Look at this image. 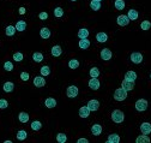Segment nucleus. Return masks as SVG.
Segmentation results:
<instances>
[{
	"label": "nucleus",
	"mask_w": 151,
	"mask_h": 143,
	"mask_svg": "<svg viewBox=\"0 0 151 143\" xmlns=\"http://www.w3.org/2000/svg\"><path fill=\"white\" fill-rule=\"evenodd\" d=\"M112 120L114 123H116V124H120V123H122L125 120V114H123V112L120 110H114L112 112Z\"/></svg>",
	"instance_id": "1"
},
{
	"label": "nucleus",
	"mask_w": 151,
	"mask_h": 143,
	"mask_svg": "<svg viewBox=\"0 0 151 143\" xmlns=\"http://www.w3.org/2000/svg\"><path fill=\"white\" fill-rule=\"evenodd\" d=\"M127 98V90L126 89H123V88H118L115 91H114V100L116 101H123V100H126Z\"/></svg>",
	"instance_id": "2"
},
{
	"label": "nucleus",
	"mask_w": 151,
	"mask_h": 143,
	"mask_svg": "<svg viewBox=\"0 0 151 143\" xmlns=\"http://www.w3.org/2000/svg\"><path fill=\"white\" fill-rule=\"evenodd\" d=\"M135 110L138 111V112H144V111H146L148 110V101L146 100H144V99H139L138 101L135 102Z\"/></svg>",
	"instance_id": "3"
},
{
	"label": "nucleus",
	"mask_w": 151,
	"mask_h": 143,
	"mask_svg": "<svg viewBox=\"0 0 151 143\" xmlns=\"http://www.w3.org/2000/svg\"><path fill=\"white\" fill-rule=\"evenodd\" d=\"M66 95H67V98H70V99L77 98V95H78V88L76 87V85H70V87L67 88V90H66Z\"/></svg>",
	"instance_id": "4"
},
{
	"label": "nucleus",
	"mask_w": 151,
	"mask_h": 143,
	"mask_svg": "<svg viewBox=\"0 0 151 143\" xmlns=\"http://www.w3.org/2000/svg\"><path fill=\"white\" fill-rule=\"evenodd\" d=\"M129 58H131V61L133 64H140L143 61V54L139 52H133Z\"/></svg>",
	"instance_id": "5"
},
{
	"label": "nucleus",
	"mask_w": 151,
	"mask_h": 143,
	"mask_svg": "<svg viewBox=\"0 0 151 143\" xmlns=\"http://www.w3.org/2000/svg\"><path fill=\"white\" fill-rule=\"evenodd\" d=\"M116 23H118L120 26H126L129 23V18L127 17V15H120L118 18H116Z\"/></svg>",
	"instance_id": "6"
},
{
	"label": "nucleus",
	"mask_w": 151,
	"mask_h": 143,
	"mask_svg": "<svg viewBox=\"0 0 151 143\" xmlns=\"http://www.w3.org/2000/svg\"><path fill=\"white\" fill-rule=\"evenodd\" d=\"M101 59L102 60H104V61H108V60H111L112 59V51L109 49V48H103L101 51Z\"/></svg>",
	"instance_id": "7"
},
{
	"label": "nucleus",
	"mask_w": 151,
	"mask_h": 143,
	"mask_svg": "<svg viewBox=\"0 0 151 143\" xmlns=\"http://www.w3.org/2000/svg\"><path fill=\"white\" fill-rule=\"evenodd\" d=\"M86 106L89 107V110L90 111L96 112V111H98V108H100V102H98V100H90L88 102Z\"/></svg>",
	"instance_id": "8"
},
{
	"label": "nucleus",
	"mask_w": 151,
	"mask_h": 143,
	"mask_svg": "<svg viewBox=\"0 0 151 143\" xmlns=\"http://www.w3.org/2000/svg\"><path fill=\"white\" fill-rule=\"evenodd\" d=\"M100 85H101V83H100V81L97 78H91L90 81H89V88L92 89V90H98Z\"/></svg>",
	"instance_id": "9"
},
{
	"label": "nucleus",
	"mask_w": 151,
	"mask_h": 143,
	"mask_svg": "<svg viewBox=\"0 0 151 143\" xmlns=\"http://www.w3.org/2000/svg\"><path fill=\"white\" fill-rule=\"evenodd\" d=\"M34 85L41 88V87H44L46 85V79L43 78V76H36L34 78Z\"/></svg>",
	"instance_id": "10"
},
{
	"label": "nucleus",
	"mask_w": 151,
	"mask_h": 143,
	"mask_svg": "<svg viewBox=\"0 0 151 143\" xmlns=\"http://www.w3.org/2000/svg\"><path fill=\"white\" fill-rule=\"evenodd\" d=\"M121 87L123 88V89H126L127 91L133 90V89H134V82L127 81V79H123V81H122V83H121Z\"/></svg>",
	"instance_id": "11"
},
{
	"label": "nucleus",
	"mask_w": 151,
	"mask_h": 143,
	"mask_svg": "<svg viewBox=\"0 0 151 143\" xmlns=\"http://www.w3.org/2000/svg\"><path fill=\"white\" fill-rule=\"evenodd\" d=\"M140 131L143 135H150L151 134V124L150 123H143L140 125Z\"/></svg>",
	"instance_id": "12"
},
{
	"label": "nucleus",
	"mask_w": 151,
	"mask_h": 143,
	"mask_svg": "<svg viewBox=\"0 0 151 143\" xmlns=\"http://www.w3.org/2000/svg\"><path fill=\"white\" fill-rule=\"evenodd\" d=\"M90 110H89L88 106H83L79 108V117L80 118H88L89 115H90Z\"/></svg>",
	"instance_id": "13"
},
{
	"label": "nucleus",
	"mask_w": 151,
	"mask_h": 143,
	"mask_svg": "<svg viewBox=\"0 0 151 143\" xmlns=\"http://www.w3.org/2000/svg\"><path fill=\"white\" fill-rule=\"evenodd\" d=\"M96 40H97V42H100V43H104V42L108 41V35L106 33L101 31V33H98L97 35H96Z\"/></svg>",
	"instance_id": "14"
},
{
	"label": "nucleus",
	"mask_w": 151,
	"mask_h": 143,
	"mask_svg": "<svg viewBox=\"0 0 151 143\" xmlns=\"http://www.w3.org/2000/svg\"><path fill=\"white\" fill-rule=\"evenodd\" d=\"M51 35H52V33H51V30L48 29V28H46V26H43L42 29L40 30V36L42 37V39H44V40H47V39H49L51 37Z\"/></svg>",
	"instance_id": "15"
},
{
	"label": "nucleus",
	"mask_w": 151,
	"mask_h": 143,
	"mask_svg": "<svg viewBox=\"0 0 151 143\" xmlns=\"http://www.w3.org/2000/svg\"><path fill=\"white\" fill-rule=\"evenodd\" d=\"M44 105L47 108H54L57 107V100L54 98H47L44 101Z\"/></svg>",
	"instance_id": "16"
},
{
	"label": "nucleus",
	"mask_w": 151,
	"mask_h": 143,
	"mask_svg": "<svg viewBox=\"0 0 151 143\" xmlns=\"http://www.w3.org/2000/svg\"><path fill=\"white\" fill-rule=\"evenodd\" d=\"M78 46H79L80 49H88L89 47H90V41H89L88 39H80Z\"/></svg>",
	"instance_id": "17"
},
{
	"label": "nucleus",
	"mask_w": 151,
	"mask_h": 143,
	"mask_svg": "<svg viewBox=\"0 0 151 143\" xmlns=\"http://www.w3.org/2000/svg\"><path fill=\"white\" fill-rule=\"evenodd\" d=\"M91 134L94 136H100L102 134V126L100 124H94L91 126Z\"/></svg>",
	"instance_id": "18"
},
{
	"label": "nucleus",
	"mask_w": 151,
	"mask_h": 143,
	"mask_svg": "<svg viewBox=\"0 0 151 143\" xmlns=\"http://www.w3.org/2000/svg\"><path fill=\"white\" fill-rule=\"evenodd\" d=\"M61 53H63V49H61V47L59 45H55V46H53L52 47V56L53 57H60L61 56Z\"/></svg>",
	"instance_id": "19"
},
{
	"label": "nucleus",
	"mask_w": 151,
	"mask_h": 143,
	"mask_svg": "<svg viewBox=\"0 0 151 143\" xmlns=\"http://www.w3.org/2000/svg\"><path fill=\"white\" fill-rule=\"evenodd\" d=\"M107 142L108 143H119L120 142V136L118 134H112L108 136L107 138Z\"/></svg>",
	"instance_id": "20"
},
{
	"label": "nucleus",
	"mask_w": 151,
	"mask_h": 143,
	"mask_svg": "<svg viewBox=\"0 0 151 143\" xmlns=\"http://www.w3.org/2000/svg\"><path fill=\"white\" fill-rule=\"evenodd\" d=\"M3 89L5 93H11V91H13V89H15V84H13L12 82H6V83H4V85H3Z\"/></svg>",
	"instance_id": "21"
},
{
	"label": "nucleus",
	"mask_w": 151,
	"mask_h": 143,
	"mask_svg": "<svg viewBox=\"0 0 151 143\" xmlns=\"http://www.w3.org/2000/svg\"><path fill=\"white\" fill-rule=\"evenodd\" d=\"M125 79L127 81H131V82H135L137 79V73L134 71H127L125 73Z\"/></svg>",
	"instance_id": "22"
},
{
	"label": "nucleus",
	"mask_w": 151,
	"mask_h": 143,
	"mask_svg": "<svg viewBox=\"0 0 151 143\" xmlns=\"http://www.w3.org/2000/svg\"><path fill=\"white\" fill-rule=\"evenodd\" d=\"M138 16H139L138 11L134 10V9H131L128 11V13H127V17L129 18V20H135L137 18H138Z\"/></svg>",
	"instance_id": "23"
},
{
	"label": "nucleus",
	"mask_w": 151,
	"mask_h": 143,
	"mask_svg": "<svg viewBox=\"0 0 151 143\" xmlns=\"http://www.w3.org/2000/svg\"><path fill=\"white\" fill-rule=\"evenodd\" d=\"M29 114L26 113V112H20L19 114H18V120L20 121V123H28V120H29Z\"/></svg>",
	"instance_id": "24"
},
{
	"label": "nucleus",
	"mask_w": 151,
	"mask_h": 143,
	"mask_svg": "<svg viewBox=\"0 0 151 143\" xmlns=\"http://www.w3.org/2000/svg\"><path fill=\"white\" fill-rule=\"evenodd\" d=\"M16 31H17V29L15 25H9V26H6V29H5V34L7 36H13L16 34Z\"/></svg>",
	"instance_id": "25"
},
{
	"label": "nucleus",
	"mask_w": 151,
	"mask_h": 143,
	"mask_svg": "<svg viewBox=\"0 0 151 143\" xmlns=\"http://www.w3.org/2000/svg\"><path fill=\"white\" fill-rule=\"evenodd\" d=\"M90 9L92 11H98L101 9V1H98V0H91L90 1Z\"/></svg>",
	"instance_id": "26"
},
{
	"label": "nucleus",
	"mask_w": 151,
	"mask_h": 143,
	"mask_svg": "<svg viewBox=\"0 0 151 143\" xmlns=\"http://www.w3.org/2000/svg\"><path fill=\"white\" fill-rule=\"evenodd\" d=\"M77 35H78L79 39H88V36H89V30H88L86 28H82V29L78 30Z\"/></svg>",
	"instance_id": "27"
},
{
	"label": "nucleus",
	"mask_w": 151,
	"mask_h": 143,
	"mask_svg": "<svg viewBox=\"0 0 151 143\" xmlns=\"http://www.w3.org/2000/svg\"><path fill=\"white\" fill-rule=\"evenodd\" d=\"M125 6H126V4H125L123 0H115V1H114V7L116 10H119V11L125 9Z\"/></svg>",
	"instance_id": "28"
},
{
	"label": "nucleus",
	"mask_w": 151,
	"mask_h": 143,
	"mask_svg": "<svg viewBox=\"0 0 151 143\" xmlns=\"http://www.w3.org/2000/svg\"><path fill=\"white\" fill-rule=\"evenodd\" d=\"M15 26H16V29L18 31H24L25 28H26V22H25V20H18Z\"/></svg>",
	"instance_id": "29"
},
{
	"label": "nucleus",
	"mask_w": 151,
	"mask_h": 143,
	"mask_svg": "<svg viewBox=\"0 0 151 143\" xmlns=\"http://www.w3.org/2000/svg\"><path fill=\"white\" fill-rule=\"evenodd\" d=\"M135 142L137 143H149L150 142V138L148 137V135H140V136H138L137 137V140H135Z\"/></svg>",
	"instance_id": "30"
},
{
	"label": "nucleus",
	"mask_w": 151,
	"mask_h": 143,
	"mask_svg": "<svg viewBox=\"0 0 151 143\" xmlns=\"http://www.w3.org/2000/svg\"><path fill=\"white\" fill-rule=\"evenodd\" d=\"M68 67L72 70H76L79 67V61L77 59H71L70 61H68Z\"/></svg>",
	"instance_id": "31"
},
{
	"label": "nucleus",
	"mask_w": 151,
	"mask_h": 143,
	"mask_svg": "<svg viewBox=\"0 0 151 143\" xmlns=\"http://www.w3.org/2000/svg\"><path fill=\"white\" fill-rule=\"evenodd\" d=\"M32 59H34V61H36V63H41V61L43 60V54L40 52H35L32 54Z\"/></svg>",
	"instance_id": "32"
},
{
	"label": "nucleus",
	"mask_w": 151,
	"mask_h": 143,
	"mask_svg": "<svg viewBox=\"0 0 151 143\" xmlns=\"http://www.w3.org/2000/svg\"><path fill=\"white\" fill-rule=\"evenodd\" d=\"M17 140H19V141H24V140H26V137H28V134H26V131H24V130H19L18 132H17Z\"/></svg>",
	"instance_id": "33"
},
{
	"label": "nucleus",
	"mask_w": 151,
	"mask_h": 143,
	"mask_svg": "<svg viewBox=\"0 0 151 143\" xmlns=\"http://www.w3.org/2000/svg\"><path fill=\"white\" fill-rule=\"evenodd\" d=\"M40 72H41V75H42V76H49V75H51V67L47 66V65H44V66H42V67L40 69Z\"/></svg>",
	"instance_id": "34"
},
{
	"label": "nucleus",
	"mask_w": 151,
	"mask_h": 143,
	"mask_svg": "<svg viewBox=\"0 0 151 143\" xmlns=\"http://www.w3.org/2000/svg\"><path fill=\"white\" fill-rule=\"evenodd\" d=\"M140 28H142V30H144V31L150 30V28H151V22H150V20H143L142 24H140Z\"/></svg>",
	"instance_id": "35"
},
{
	"label": "nucleus",
	"mask_w": 151,
	"mask_h": 143,
	"mask_svg": "<svg viewBox=\"0 0 151 143\" xmlns=\"http://www.w3.org/2000/svg\"><path fill=\"white\" fill-rule=\"evenodd\" d=\"M90 77L91 78H97L98 76H100V70L97 69V67H91L90 69Z\"/></svg>",
	"instance_id": "36"
},
{
	"label": "nucleus",
	"mask_w": 151,
	"mask_h": 143,
	"mask_svg": "<svg viewBox=\"0 0 151 143\" xmlns=\"http://www.w3.org/2000/svg\"><path fill=\"white\" fill-rule=\"evenodd\" d=\"M66 141H67V136H66V134L60 132V134L57 135V142H59V143H65Z\"/></svg>",
	"instance_id": "37"
},
{
	"label": "nucleus",
	"mask_w": 151,
	"mask_h": 143,
	"mask_svg": "<svg viewBox=\"0 0 151 143\" xmlns=\"http://www.w3.org/2000/svg\"><path fill=\"white\" fill-rule=\"evenodd\" d=\"M41 127H42V124H41V121L35 120V121H32V123H31V129H32L34 131H38V130H41Z\"/></svg>",
	"instance_id": "38"
},
{
	"label": "nucleus",
	"mask_w": 151,
	"mask_h": 143,
	"mask_svg": "<svg viewBox=\"0 0 151 143\" xmlns=\"http://www.w3.org/2000/svg\"><path fill=\"white\" fill-rule=\"evenodd\" d=\"M23 58H24V56H23V53H20V52H16L15 54H13V60L15 61H22L23 60Z\"/></svg>",
	"instance_id": "39"
},
{
	"label": "nucleus",
	"mask_w": 151,
	"mask_h": 143,
	"mask_svg": "<svg viewBox=\"0 0 151 143\" xmlns=\"http://www.w3.org/2000/svg\"><path fill=\"white\" fill-rule=\"evenodd\" d=\"M54 16L55 17H63L64 16V10L61 9V7H55L54 9Z\"/></svg>",
	"instance_id": "40"
},
{
	"label": "nucleus",
	"mask_w": 151,
	"mask_h": 143,
	"mask_svg": "<svg viewBox=\"0 0 151 143\" xmlns=\"http://www.w3.org/2000/svg\"><path fill=\"white\" fill-rule=\"evenodd\" d=\"M9 107V102L5 99H0V110H5Z\"/></svg>",
	"instance_id": "41"
},
{
	"label": "nucleus",
	"mask_w": 151,
	"mask_h": 143,
	"mask_svg": "<svg viewBox=\"0 0 151 143\" xmlns=\"http://www.w3.org/2000/svg\"><path fill=\"white\" fill-rule=\"evenodd\" d=\"M4 69L6 71H12L13 70V64L11 63V61H6V63L4 64Z\"/></svg>",
	"instance_id": "42"
},
{
	"label": "nucleus",
	"mask_w": 151,
	"mask_h": 143,
	"mask_svg": "<svg viewBox=\"0 0 151 143\" xmlns=\"http://www.w3.org/2000/svg\"><path fill=\"white\" fill-rule=\"evenodd\" d=\"M29 78H30V76H29L28 72H22V73H20V79H22V81L26 82V81H29Z\"/></svg>",
	"instance_id": "43"
},
{
	"label": "nucleus",
	"mask_w": 151,
	"mask_h": 143,
	"mask_svg": "<svg viewBox=\"0 0 151 143\" xmlns=\"http://www.w3.org/2000/svg\"><path fill=\"white\" fill-rule=\"evenodd\" d=\"M38 18H40L41 20H46V19L48 18V13H47V12H41L40 15H38Z\"/></svg>",
	"instance_id": "44"
},
{
	"label": "nucleus",
	"mask_w": 151,
	"mask_h": 143,
	"mask_svg": "<svg viewBox=\"0 0 151 143\" xmlns=\"http://www.w3.org/2000/svg\"><path fill=\"white\" fill-rule=\"evenodd\" d=\"M77 142H78V143H88L89 140H86V138H79Z\"/></svg>",
	"instance_id": "45"
},
{
	"label": "nucleus",
	"mask_w": 151,
	"mask_h": 143,
	"mask_svg": "<svg viewBox=\"0 0 151 143\" xmlns=\"http://www.w3.org/2000/svg\"><path fill=\"white\" fill-rule=\"evenodd\" d=\"M25 13V7H20L19 9V15H24Z\"/></svg>",
	"instance_id": "46"
},
{
	"label": "nucleus",
	"mask_w": 151,
	"mask_h": 143,
	"mask_svg": "<svg viewBox=\"0 0 151 143\" xmlns=\"http://www.w3.org/2000/svg\"><path fill=\"white\" fill-rule=\"evenodd\" d=\"M71 1H77V0H71Z\"/></svg>",
	"instance_id": "47"
},
{
	"label": "nucleus",
	"mask_w": 151,
	"mask_h": 143,
	"mask_svg": "<svg viewBox=\"0 0 151 143\" xmlns=\"http://www.w3.org/2000/svg\"><path fill=\"white\" fill-rule=\"evenodd\" d=\"M150 78H151V73H150Z\"/></svg>",
	"instance_id": "48"
},
{
	"label": "nucleus",
	"mask_w": 151,
	"mask_h": 143,
	"mask_svg": "<svg viewBox=\"0 0 151 143\" xmlns=\"http://www.w3.org/2000/svg\"><path fill=\"white\" fill-rule=\"evenodd\" d=\"M98 1H102V0H98Z\"/></svg>",
	"instance_id": "49"
}]
</instances>
